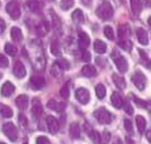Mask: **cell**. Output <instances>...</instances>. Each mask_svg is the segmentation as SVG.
I'll return each mask as SVG.
<instances>
[{"instance_id":"cell-1","label":"cell","mask_w":151,"mask_h":144,"mask_svg":"<svg viewBox=\"0 0 151 144\" xmlns=\"http://www.w3.org/2000/svg\"><path fill=\"white\" fill-rule=\"evenodd\" d=\"M97 16L99 17L100 19L102 20H109L113 15V9L111 5L109 2H104L98 7V9L96 11Z\"/></svg>"},{"instance_id":"cell-2","label":"cell","mask_w":151,"mask_h":144,"mask_svg":"<svg viewBox=\"0 0 151 144\" xmlns=\"http://www.w3.org/2000/svg\"><path fill=\"white\" fill-rule=\"evenodd\" d=\"M6 9H7V12L9 14V16L14 20H17L19 17H20V15H21L20 5H19L18 1H16V0H12V1L8 2V5H7V7H6Z\"/></svg>"},{"instance_id":"cell-3","label":"cell","mask_w":151,"mask_h":144,"mask_svg":"<svg viewBox=\"0 0 151 144\" xmlns=\"http://www.w3.org/2000/svg\"><path fill=\"white\" fill-rule=\"evenodd\" d=\"M2 132L5 133V135L11 142H14L18 139V130L14 126V123H6L2 126Z\"/></svg>"},{"instance_id":"cell-4","label":"cell","mask_w":151,"mask_h":144,"mask_svg":"<svg viewBox=\"0 0 151 144\" xmlns=\"http://www.w3.org/2000/svg\"><path fill=\"white\" fill-rule=\"evenodd\" d=\"M94 117L101 124H109L111 122V120H112L111 114L104 107H101V108H99V110H97L94 112Z\"/></svg>"},{"instance_id":"cell-5","label":"cell","mask_w":151,"mask_h":144,"mask_svg":"<svg viewBox=\"0 0 151 144\" xmlns=\"http://www.w3.org/2000/svg\"><path fill=\"white\" fill-rule=\"evenodd\" d=\"M112 57H113V60H114L116 66H117V68L119 69V72H120V73H126V72H127L128 67H129L127 59L123 57V56H121V55H119L117 52H113Z\"/></svg>"},{"instance_id":"cell-6","label":"cell","mask_w":151,"mask_h":144,"mask_svg":"<svg viewBox=\"0 0 151 144\" xmlns=\"http://www.w3.org/2000/svg\"><path fill=\"white\" fill-rule=\"evenodd\" d=\"M132 83L134 84V86L137 87L139 91H143L145 87H146V83H147V78L146 76L142 74L141 72H136L131 77Z\"/></svg>"},{"instance_id":"cell-7","label":"cell","mask_w":151,"mask_h":144,"mask_svg":"<svg viewBox=\"0 0 151 144\" xmlns=\"http://www.w3.org/2000/svg\"><path fill=\"white\" fill-rule=\"evenodd\" d=\"M76 98L78 100V102H80L81 104H87L90 100V93L88 89H86L83 87H80L76 91Z\"/></svg>"},{"instance_id":"cell-8","label":"cell","mask_w":151,"mask_h":144,"mask_svg":"<svg viewBox=\"0 0 151 144\" xmlns=\"http://www.w3.org/2000/svg\"><path fill=\"white\" fill-rule=\"evenodd\" d=\"M45 84H46V79L42 76H32L30 79V85L35 91H39L43 88Z\"/></svg>"},{"instance_id":"cell-9","label":"cell","mask_w":151,"mask_h":144,"mask_svg":"<svg viewBox=\"0 0 151 144\" xmlns=\"http://www.w3.org/2000/svg\"><path fill=\"white\" fill-rule=\"evenodd\" d=\"M47 125L49 131H50V133H52V134H56L57 132L59 131V127H60L58 120L51 115L47 116Z\"/></svg>"},{"instance_id":"cell-10","label":"cell","mask_w":151,"mask_h":144,"mask_svg":"<svg viewBox=\"0 0 151 144\" xmlns=\"http://www.w3.org/2000/svg\"><path fill=\"white\" fill-rule=\"evenodd\" d=\"M78 45H79V48H80V49H83V50H86L87 48L89 47V45H90V37L87 34H86V33H83V31H80V33H79Z\"/></svg>"},{"instance_id":"cell-11","label":"cell","mask_w":151,"mask_h":144,"mask_svg":"<svg viewBox=\"0 0 151 144\" xmlns=\"http://www.w3.org/2000/svg\"><path fill=\"white\" fill-rule=\"evenodd\" d=\"M27 7L31 10L32 12H40L43 8L42 2H40L39 0H27Z\"/></svg>"},{"instance_id":"cell-12","label":"cell","mask_w":151,"mask_h":144,"mask_svg":"<svg viewBox=\"0 0 151 144\" xmlns=\"http://www.w3.org/2000/svg\"><path fill=\"white\" fill-rule=\"evenodd\" d=\"M26 68H24V64L21 62H16L14 63V74L18 78H24L26 76Z\"/></svg>"},{"instance_id":"cell-13","label":"cell","mask_w":151,"mask_h":144,"mask_svg":"<svg viewBox=\"0 0 151 144\" xmlns=\"http://www.w3.org/2000/svg\"><path fill=\"white\" fill-rule=\"evenodd\" d=\"M31 112H32V114L35 117H40V116H41V114H42V112H43V107H42V104L40 103L39 100H36V98L33 100Z\"/></svg>"},{"instance_id":"cell-14","label":"cell","mask_w":151,"mask_h":144,"mask_svg":"<svg viewBox=\"0 0 151 144\" xmlns=\"http://www.w3.org/2000/svg\"><path fill=\"white\" fill-rule=\"evenodd\" d=\"M47 107L52 111H56V112H61L65 110L66 103H60V102H57L55 100H50L47 103Z\"/></svg>"},{"instance_id":"cell-15","label":"cell","mask_w":151,"mask_h":144,"mask_svg":"<svg viewBox=\"0 0 151 144\" xmlns=\"http://www.w3.org/2000/svg\"><path fill=\"white\" fill-rule=\"evenodd\" d=\"M14 92V85L10 82H6L2 87H1V94L5 97H9L10 95H12Z\"/></svg>"},{"instance_id":"cell-16","label":"cell","mask_w":151,"mask_h":144,"mask_svg":"<svg viewBox=\"0 0 151 144\" xmlns=\"http://www.w3.org/2000/svg\"><path fill=\"white\" fill-rule=\"evenodd\" d=\"M137 37H138V40H139V43L141 44V45H143V46L148 45V43H149L148 33H147V31L143 28H138L137 29Z\"/></svg>"},{"instance_id":"cell-17","label":"cell","mask_w":151,"mask_h":144,"mask_svg":"<svg viewBox=\"0 0 151 144\" xmlns=\"http://www.w3.org/2000/svg\"><path fill=\"white\" fill-rule=\"evenodd\" d=\"M49 31V27H48V24L46 21H40L39 24L36 26V34L39 36V37H42Z\"/></svg>"},{"instance_id":"cell-18","label":"cell","mask_w":151,"mask_h":144,"mask_svg":"<svg viewBox=\"0 0 151 144\" xmlns=\"http://www.w3.org/2000/svg\"><path fill=\"white\" fill-rule=\"evenodd\" d=\"M16 104L18 106L19 110L24 111V108H27V106H28V97L27 95H19L17 98H16Z\"/></svg>"},{"instance_id":"cell-19","label":"cell","mask_w":151,"mask_h":144,"mask_svg":"<svg viewBox=\"0 0 151 144\" xmlns=\"http://www.w3.org/2000/svg\"><path fill=\"white\" fill-rule=\"evenodd\" d=\"M81 74L86 77H93L97 74V69L92 65H86L81 69Z\"/></svg>"},{"instance_id":"cell-20","label":"cell","mask_w":151,"mask_h":144,"mask_svg":"<svg viewBox=\"0 0 151 144\" xmlns=\"http://www.w3.org/2000/svg\"><path fill=\"white\" fill-rule=\"evenodd\" d=\"M111 103H112V105L116 107V108H121L123 106V101H122V97L120 96L119 93H113L112 95H111Z\"/></svg>"},{"instance_id":"cell-21","label":"cell","mask_w":151,"mask_h":144,"mask_svg":"<svg viewBox=\"0 0 151 144\" xmlns=\"http://www.w3.org/2000/svg\"><path fill=\"white\" fill-rule=\"evenodd\" d=\"M71 18L73 20V23L76 24H82L85 21V16H83V12L81 11L80 9H76L72 15H71Z\"/></svg>"},{"instance_id":"cell-22","label":"cell","mask_w":151,"mask_h":144,"mask_svg":"<svg viewBox=\"0 0 151 144\" xmlns=\"http://www.w3.org/2000/svg\"><path fill=\"white\" fill-rule=\"evenodd\" d=\"M130 35V28L128 25H121L118 28V36L119 39H127Z\"/></svg>"},{"instance_id":"cell-23","label":"cell","mask_w":151,"mask_h":144,"mask_svg":"<svg viewBox=\"0 0 151 144\" xmlns=\"http://www.w3.org/2000/svg\"><path fill=\"white\" fill-rule=\"evenodd\" d=\"M69 132H70L71 137H73V139H79V137H80V134H81L79 124H78V123H72V124L70 125Z\"/></svg>"},{"instance_id":"cell-24","label":"cell","mask_w":151,"mask_h":144,"mask_svg":"<svg viewBox=\"0 0 151 144\" xmlns=\"http://www.w3.org/2000/svg\"><path fill=\"white\" fill-rule=\"evenodd\" d=\"M10 35H11V38H12V40H14V41H21V40H22V38H24L22 31H21L18 27H14V28H11Z\"/></svg>"},{"instance_id":"cell-25","label":"cell","mask_w":151,"mask_h":144,"mask_svg":"<svg viewBox=\"0 0 151 144\" xmlns=\"http://www.w3.org/2000/svg\"><path fill=\"white\" fill-rule=\"evenodd\" d=\"M0 114L4 116V117H6V119H10V117H12V115H14V111L11 110L9 106L0 103Z\"/></svg>"},{"instance_id":"cell-26","label":"cell","mask_w":151,"mask_h":144,"mask_svg":"<svg viewBox=\"0 0 151 144\" xmlns=\"http://www.w3.org/2000/svg\"><path fill=\"white\" fill-rule=\"evenodd\" d=\"M94 50L98 54H104L107 52V44L100 39H97L94 41Z\"/></svg>"},{"instance_id":"cell-27","label":"cell","mask_w":151,"mask_h":144,"mask_svg":"<svg viewBox=\"0 0 151 144\" xmlns=\"http://www.w3.org/2000/svg\"><path fill=\"white\" fill-rule=\"evenodd\" d=\"M52 24H53V29L56 30V33L58 35L61 34L62 28H61V23H60V19L59 17L56 15V12H52Z\"/></svg>"},{"instance_id":"cell-28","label":"cell","mask_w":151,"mask_h":144,"mask_svg":"<svg viewBox=\"0 0 151 144\" xmlns=\"http://www.w3.org/2000/svg\"><path fill=\"white\" fill-rule=\"evenodd\" d=\"M131 4V10L134 15H139L142 10V2L141 0H130Z\"/></svg>"},{"instance_id":"cell-29","label":"cell","mask_w":151,"mask_h":144,"mask_svg":"<svg viewBox=\"0 0 151 144\" xmlns=\"http://www.w3.org/2000/svg\"><path fill=\"white\" fill-rule=\"evenodd\" d=\"M112 79H113V83L116 84V86L118 87V88H120V89H124L126 88V81H124L123 77L119 76L117 74H113Z\"/></svg>"},{"instance_id":"cell-30","label":"cell","mask_w":151,"mask_h":144,"mask_svg":"<svg viewBox=\"0 0 151 144\" xmlns=\"http://www.w3.org/2000/svg\"><path fill=\"white\" fill-rule=\"evenodd\" d=\"M136 123H137V127H138V131L140 132V133H143L145 130H146V125H147V122L145 120V117L141 115H138L136 117Z\"/></svg>"},{"instance_id":"cell-31","label":"cell","mask_w":151,"mask_h":144,"mask_svg":"<svg viewBox=\"0 0 151 144\" xmlns=\"http://www.w3.org/2000/svg\"><path fill=\"white\" fill-rule=\"evenodd\" d=\"M106 93H107V91H106L104 85L98 84V85L96 86V94H97V97H98L99 100H104V96H106Z\"/></svg>"},{"instance_id":"cell-32","label":"cell","mask_w":151,"mask_h":144,"mask_svg":"<svg viewBox=\"0 0 151 144\" xmlns=\"http://www.w3.org/2000/svg\"><path fill=\"white\" fill-rule=\"evenodd\" d=\"M50 50L53 56H60V45L57 40H52L50 45Z\"/></svg>"},{"instance_id":"cell-33","label":"cell","mask_w":151,"mask_h":144,"mask_svg":"<svg viewBox=\"0 0 151 144\" xmlns=\"http://www.w3.org/2000/svg\"><path fill=\"white\" fill-rule=\"evenodd\" d=\"M5 50H6V53L8 54L9 56H16V55H17V53H18V49H17V47H16V46H14L12 44H6Z\"/></svg>"},{"instance_id":"cell-34","label":"cell","mask_w":151,"mask_h":144,"mask_svg":"<svg viewBox=\"0 0 151 144\" xmlns=\"http://www.w3.org/2000/svg\"><path fill=\"white\" fill-rule=\"evenodd\" d=\"M62 69L61 67H60V65L58 64V63H55L53 65H52V68H51V74L53 75L55 77H59V76H61V74H62Z\"/></svg>"},{"instance_id":"cell-35","label":"cell","mask_w":151,"mask_h":144,"mask_svg":"<svg viewBox=\"0 0 151 144\" xmlns=\"http://www.w3.org/2000/svg\"><path fill=\"white\" fill-rule=\"evenodd\" d=\"M73 5H75V0H61V2H60V7L65 11L69 10Z\"/></svg>"},{"instance_id":"cell-36","label":"cell","mask_w":151,"mask_h":144,"mask_svg":"<svg viewBox=\"0 0 151 144\" xmlns=\"http://www.w3.org/2000/svg\"><path fill=\"white\" fill-rule=\"evenodd\" d=\"M119 46L122 48V49H124V50H130L132 47V44L130 40H128V39H120L119 40Z\"/></svg>"},{"instance_id":"cell-37","label":"cell","mask_w":151,"mask_h":144,"mask_svg":"<svg viewBox=\"0 0 151 144\" xmlns=\"http://www.w3.org/2000/svg\"><path fill=\"white\" fill-rule=\"evenodd\" d=\"M104 36L108 39H110V40H113V39H114V33H113V29L111 28L110 26H106V27H104Z\"/></svg>"},{"instance_id":"cell-38","label":"cell","mask_w":151,"mask_h":144,"mask_svg":"<svg viewBox=\"0 0 151 144\" xmlns=\"http://www.w3.org/2000/svg\"><path fill=\"white\" fill-rule=\"evenodd\" d=\"M69 84H70V83H67L66 85H63L62 88L60 89V95H61L65 100H67V98L69 97Z\"/></svg>"},{"instance_id":"cell-39","label":"cell","mask_w":151,"mask_h":144,"mask_svg":"<svg viewBox=\"0 0 151 144\" xmlns=\"http://www.w3.org/2000/svg\"><path fill=\"white\" fill-rule=\"evenodd\" d=\"M57 63L60 65V67H61L63 71H68V69L70 68V64H69V62H68L67 59H65V58L58 59V60H57Z\"/></svg>"},{"instance_id":"cell-40","label":"cell","mask_w":151,"mask_h":144,"mask_svg":"<svg viewBox=\"0 0 151 144\" xmlns=\"http://www.w3.org/2000/svg\"><path fill=\"white\" fill-rule=\"evenodd\" d=\"M8 65H9V60H8V58L6 57L5 55L0 54V68L8 67Z\"/></svg>"},{"instance_id":"cell-41","label":"cell","mask_w":151,"mask_h":144,"mask_svg":"<svg viewBox=\"0 0 151 144\" xmlns=\"http://www.w3.org/2000/svg\"><path fill=\"white\" fill-rule=\"evenodd\" d=\"M123 110H124V112H126L127 114H129V115H132V114H133V107H132L131 104L128 101L123 103Z\"/></svg>"},{"instance_id":"cell-42","label":"cell","mask_w":151,"mask_h":144,"mask_svg":"<svg viewBox=\"0 0 151 144\" xmlns=\"http://www.w3.org/2000/svg\"><path fill=\"white\" fill-rule=\"evenodd\" d=\"M100 141H101V143L108 144V142L110 141V133L107 132V131H104V133L101 134V136H100Z\"/></svg>"},{"instance_id":"cell-43","label":"cell","mask_w":151,"mask_h":144,"mask_svg":"<svg viewBox=\"0 0 151 144\" xmlns=\"http://www.w3.org/2000/svg\"><path fill=\"white\" fill-rule=\"evenodd\" d=\"M123 124H124V129H126V131L127 132H129V133H132V123L130 120H128V119H126L124 120V122H123Z\"/></svg>"},{"instance_id":"cell-44","label":"cell","mask_w":151,"mask_h":144,"mask_svg":"<svg viewBox=\"0 0 151 144\" xmlns=\"http://www.w3.org/2000/svg\"><path fill=\"white\" fill-rule=\"evenodd\" d=\"M37 144H50V141L46 136H38Z\"/></svg>"},{"instance_id":"cell-45","label":"cell","mask_w":151,"mask_h":144,"mask_svg":"<svg viewBox=\"0 0 151 144\" xmlns=\"http://www.w3.org/2000/svg\"><path fill=\"white\" fill-rule=\"evenodd\" d=\"M90 59H91L90 53L87 52V50H83V53H82V60H83V62H89Z\"/></svg>"},{"instance_id":"cell-46","label":"cell","mask_w":151,"mask_h":144,"mask_svg":"<svg viewBox=\"0 0 151 144\" xmlns=\"http://www.w3.org/2000/svg\"><path fill=\"white\" fill-rule=\"evenodd\" d=\"M134 102H136V104L139 107H147V103L145 101H141V100H139L137 97H134Z\"/></svg>"},{"instance_id":"cell-47","label":"cell","mask_w":151,"mask_h":144,"mask_svg":"<svg viewBox=\"0 0 151 144\" xmlns=\"http://www.w3.org/2000/svg\"><path fill=\"white\" fill-rule=\"evenodd\" d=\"M6 29V23L4 19H0V34H2Z\"/></svg>"},{"instance_id":"cell-48","label":"cell","mask_w":151,"mask_h":144,"mask_svg":"<svg viewBox=\"0 0 151 144\" xmlns=\"http://www.w3.org/2000/svg\"><path fill=\"white\" fill-rule=\"evenodd\" d=\"M20 121H21V124H22V126H26L27 125V121H26V119H24V116H20Z\"/></svg>"},{"instance_id":"cell-49","label":"cell","mask_w":151,"mask_h":144,"mask_svg":"<svg viewBox=\"0 0 151 144\" xmlns=\"http://www.w3.org/2000/svg\"><path fill=\"white\" fill-rule=\"evenodd\" d=\"M147 140L151 143V130H149L147 132Z\"/></svg>"},{"instance_id":"cell-50","label":"cell","mask_w":151,"mask_h":144,"mask_svg":"<svg viewBox=\"0 0 151 144\" xmlns=\"http://www.w3.org/2000/svg\"><path fill=\"white\" fill-rule=\"evenodd\" d=\"M113 144H123V142L121 141V140L119 139V137H117V139L114 140V142H113Z\"/></svg>"},{"instance_id":"cell-51","label":"cell","mask_w":151,"mask_h":144,"mask_svg":"<svg viewBox=\"0 0 151 144\" xmlns=\"http://www.w3.org/2000/svg\"><path fill=\"white\" fill-rule=\"evenodd\" d=\"M126 141H127V144H134L133 143V141H132L130 137H128V136L126 137Z\"/></svg>"},{"instance_id":"cell-52","label":"cell","mask_w":151,"mask_h":144,"mask_svg":"<svg viewBox=\"0 0 151 144\" xmlns=\"http://www.w3.org/2000/svg\"><path fill=\"white\" fill-rule=\"evenodd\" d=\"M148 24H149V26L151 27V16L149 17V18H148Z\"/></svg>"},{"instance_id":"cell-53","label":"cell","mask_w":151,"mask_h":144,"mask_svg":"<svg viewBox=\"0 0 151 144\" xmlns=\"http://www.w3.org/2000/svg\"><path fill=\"white\" fill-rule=\"evenodd\" d=\"M0 144H5V143H0Z\"/></svg>"},{"instance_id":"cell-54","label":"cell","mask_w":151,"mask_h":144,"mask_svg":"<svg viewBox=\"0 0 151 144\" xmlns=\"http://www.w3.org/2000/svg\"><path fill=\"white\" fill-rule=\"evenodd\" d=\"M24 144H28V143H24Z\"/></svg>"}]
</instances>
